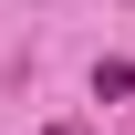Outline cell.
<instances>
[{
  "label": "cell",
  "mask_w": 135,
  "mask_h": 135,
  "mask_svg": "<svg viewBox=\"0 0 135 135\" xmlns=\"http://www.w3.org/2000/svg\"><path fill=\"white\" fill-rule=\"evenodd\" d=\"M52 135H73V125H52Z\"/></svg>",
  "instance_id": "1"
}]
</instances>
